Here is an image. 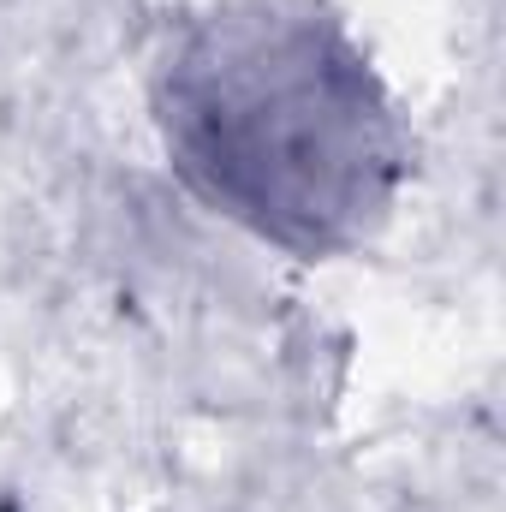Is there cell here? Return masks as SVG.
Returning <instances> with one entry per match:
<instances>
[{"instance_id": "obj_1", "label": "cell", "mask_w": 506, "mask_h": 512, "mask_svg": "<svg viewBox=\"0 0 506 512\" xmlns=\"http://www.w3.org/2000/svg\"><path fill=\"white\" fill-rule=\"evenodd\" d=\"M149 114L179 185L304 262L376 245L411 179V131L328 0H209L155 66Z\"/></svg>"}]
</instances>
